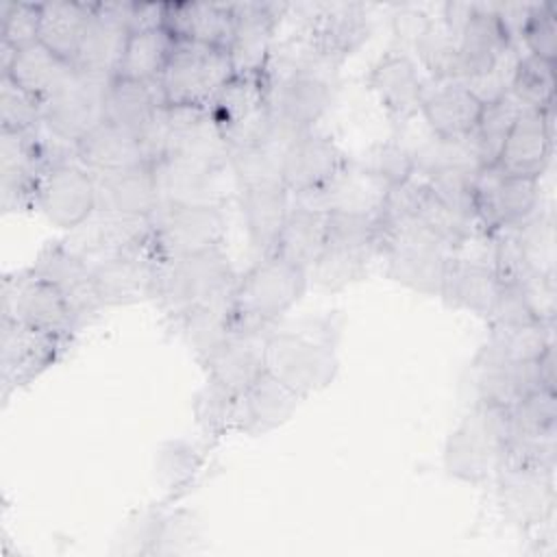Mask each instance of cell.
Wrapping results in <instances>:
<instances>
[{
  "mask_svg": "<svg viewBox=\"0 0 557 557\" xmlns=\"http://www.w3.org/2000/svg\"><path fill=\"white\" fill-rule=\"evenodd\" d=\"M339 333L342 322L335 315L278 322L265 337V370L302 398L322 392L339 370L335 350Z\"/></svg>",
  "mask_w": 557,
  "mask_h": 557,
  "instance_id": "cell-1",
  "label": "cell"
},
{
  "mask_svg": "<svg viewBox=\"0 0 557 557\" xmlns=\"http://www.w3.org/2000/svg\"><path fill=\"white\" fill-rule=\"evenodd\" d=\"M509 409L472 400L466 416L450 431L444 444V470L466 483H485L507 461Z\"/></svg>",
  "mask_w": 557,
  "mask_h": 557,
  "instance_id": "cell-2",
  "label": "cell"
},
{
  "mask_svg": "<svg viewBox=\"0 0 557 557\" xmlns=\"http://www.w3.org/2000/svg\"><path fill=\"white\" fill-rule=\"evenodd\" d=\"M309 272L278 255L259 257L233 289V326L250 331L274 329L305 296Z\"/></svg>",
  "mask_w": 557,
  "mask_h": 557,
  "instance_id": "cell-3",
  "label": "cell"
},
{
  "mask_svg": "<svg viewBox=\"0 0 557 557\" xmlns=\"http://www.w3.org/2000/svg\"><path fill=\"white\" fill-rule=\"evenodd\" d=\"M237 274L224 250L211 248L185 257L161 259L157 296L168 320L187 313L194 307L226 298L233 294Z\"/></svg>",
  "mask_w": 557,
  "mask_h": 557,
  "instance_id": "cell-4",
  "label": "cell"
},
{
  "mask_svg": "<svg viewBox=\"0 0 557 557\" xmlns=\"http://www.w3.org/2000/svg\"><path fill=\"white\" fill-rule=\"evenodd\" d=\"M233 74L228 50L176 41L157 87L168 107H209Z\"/></svg>",
  "mask_w": 557,
  "mask_h": 557,
  "instance_id": "cell-5",
  "label": "cell"
},
{
  "mask_svg": "<svg viewBox=\"0 0 557 557\" xmlns=\"http://www.w3.org/2000/svg\"><path fill=\"white\" fill-rule=\"evenodd\" d=\"M228 150L272 135V104L265 74H233L209 104Z\"/></svg>",
  "mask_w": 557,
  "mask_h": 557,
  "instance_id": "cell-6",
  "label": "cell"
},
{
  "mask_svg": "<svg viewBox=\"0 0 557 557\" xmlns=\"http://www.w3.org/2000/svg\"><path fill=\"white\" fill-rule=\"evenodd\" d=\"M159 259L185 257L224 246V205H159L150 215Z\"/></svg>",
  "mask_w": 557,
  "mask_h": 557,
  "instance_id": "cell-7",
  "label": "cell"
},
{
  "mask_svg": "<svg viewBox=\"0 0 557 557\" xmlns=\"http://www.w3.org/2000/svg\"><path fill=\"white\" fill-rule=\"evenodd\" d=\"M72 346L70 335L39 331L0 318V389L7 400L48 372Z\"/></svg>",
  "mask_w": 557,
  "mask_h": 557,
  "instance_id": "cell-8",
  "label": "cell"
},
{
  "mask_svg": "<svg viewBox=\"0 0 557 557\" xmlns=\"http://www.w3.org/2000/svg\"><path fill=\"white\" fill-rule=\"evenodd\" d=\"M0 318L70 337L81 329L61 292L30 268L2 276Z\"/></svg>",
  "mask_w": 557,
  "mask_h": 557,
  "instance_id": "cell-9",
  "label": "cell"
},
{
  "mask_svg": "<svg viewBox=\"0 0 557 557\" xmlns=\"http://www.w3.org/2000/svg\"><path fill=\"white\" fill-rule=\"evenodd\" d=\"M111 78L78 72L44 102L41 126L74 146L104 122V96Z\"/></svg>",
  "mask_w": 557,
  "mask_h": 557,
  "instance_id": "cell-10",
  "label": "cell"
},
{
  "mask_svg": "<svg viewBox=\"0 0 557 557\" xmlns=\"http://www.w3.org/2000/svg\"><path fill=\"white\" fill-rule=\"evenodd\" d=\"M35 209L63 228H78L96 211V176L76 159L50 165L37 185Z\"/></svg>",
  "mask_w": 557,
  "mask_h": 557,
  "instance_id": "cell-11",
  "label": "cell"
},
{
  "mask_svg": "<svg viewBox=\"0 0 557 557\" xmlns=\"http://www.w3.org/2000/svg\"><path fill=\"white\" fill-rule=\"evenodd\" d=\"M555 470L527 463H505L496 481V503L503 518L518 529H535L555 511Z\"/></svg>",
  "mask_w": 557,
  "mask_h": 557,
  "instance_id": "cell-12",
  "label": "cell"
},
{
  "mask_svg": "<svg viewBox=\"0 0 557 557\" xmlns=\"http://www.w3.org/2000/svg\"><path fill=\"white\" fill-rule=\"evenodd\" d=\"M481 228L490 235L511 228L540 211V178L511 176L496 165L483 168L474 183Z\"/></svg>",
  "mask_w": 557,
  "mask_h": 557,
  "instance_id": "cell-13",
  "label": "cell"
},
{
  "mask_svg": "<svg viewBox=\"0 0 557 557\" xmlns=\"http://www.w3.org/2000/svg\"><path fill=\"white\" fill-rule=\"evenodd\" d=\"M213 170L228 168V144L209 107L165 104V157Z\"/></svg>",
  "mask_w": 557,
  "mask_h": 557,
  "instance_id": "cell-14",
  "label": "cell"
},
{
  "mask_svg": "<svg viewBox=\"0 0 557 557\" xmlns=\"http://www.w3.org/2000/svg\"><path fill=\"white\" fill-rule=\"evenodd\" d=\"M233 35L228 57L235 74H263L276 44V28L289 2H231Z\"/></svg>",
  "mask_w": 557,
  "mask_h": 557,
  "instance_id": "cell-15",
  "label": "cell"
},
{
  "mask_svg": "<svg viewBox=\"0 0 557 557\" xmlns=\"http://www.w3.org/2000/svg\"><path fill=\"white\" fill-rule=\"evenodd\" d=\"M300 15V33L311 37L337 61H346L370 37L368 7L359 2H305L292 4Z\"/></svg>",
  "mask_w": 557,
  "mask_h": 557,
  "instance_id": "cell-16",
  "label": "cell"
},
{
  "mask_svg": "<svg viewBox=\"0 0 557 557\" xmlns=\"http://www.w3.org/2000/svg\"><path fill=\"white\" fill-rule=\"evenodd\" d=\"M389 189L392 187L385 181L366 170L355 157H348L346 163L320 189L292 196V202L324 213L379 215Z\"/></svg>",
  "mask_w": 557,
  "mask_h": 557,
  "instance_id": "cell-17",
  "label": "cell"
},
{
  "mask_svg": "<svg viewBox=\"0 0 557 557\" xmlns=\"http://www.w3.org/2000/svg\"><path fill=\"white\" fill-rule=\"evenodd\" d=\"M159 265L161 259L157 257L152 244L91 263L94 287L102 309L154 300Z\"/></svg>",
  "mask_w": 557,
  "mask_h": 557,
  "instance_id": "cell-18",
  "label": "cell"
},
{
  "mask_svg": "<svg viewBox=\"0 0 557 557\" xmlns=\"http://www.w3.org/2000/svg\"><path fill=\"white\" fill-rule=\"evenodd\" d=\"M76 255L89 263L133 252L152 244L150 218L122 215L96 209L78 228L63 239Z\"/></svg>",
  "mask_w": 557,
  "mask_h": 557,
  "instance_id": "cell-19",
  "label": "cell"
},
{
  "mask_svg": "<svg viewBox=\"0 0 557 557\" xmlns=\"http://www.w3.org/2000/svg\"><path fill=\"white\" fill-rule=\"evenodd\" d=\"M368 85L398 131L420 115L426 83L416 59L405 50H387L370 70Z\"/></svg>",
  "mask_w": 557,
  "mask_h": 557,
  "instance_id": "cell-20",
  "label": "cell"
},
{
  "mask_svg": "<svg viewBox=\"0 0 557 557\" xmlns=\"http://www.w3.org/2000/svg\"><path fill=\"white\" fill-rule=\"evenodd\" d=\"M131 2H96L83 41L74 57V67L85 74L113 78L117 74L126 41Z\"/></svg>",
  "mask_w": 557,
  "mask_h": 557,
  "instance_id": "cell-21",
  "label": "cell"
},
{
  "mask_svg": "<svg viewBox=\"0 0 557 557\" xmlns=\"http://www.w3.org/2000/svg\"><path fill=\"white\" fill-rule=\"evenodd\" d=\"M30 270L61 292L81 326L102 309L94 287L91 263L76 255L65 242L44 246L37 252Z\"/></svg>",
  "mask_w": 557,
  "mask_h": 557,
  "instance_id": "cell-22",
  "label": "cell"
},
{
  "mask_svg": "<svg viewBox=\"0 0 557 557\" xmlns=\"http://www.w3.org/2000/svg\"><path fill=\"white\" fill-rule=\"evenodd\" d=\"M270 331L235 329L200 361L207 381L218 387L242 394L265 372V337Z\"/></svg>",
  "mask_w": 557,
  "mask_h": 557,
  "instance_id": "cell-23",
  "label": "cell"
},
{
  "mask_svg": "<svg viewBox=\"0 0 557 557\" xmlns=\"http://www.w3.org/2000/svg\"><path fill=\"white\" fill-rule=\"evenodd\" d=\"M455 81L466 83L490 72L511 48L513 39L492 9V2H474V11L457 33Z\"/></svg>",
  "mask_w": 557,
  "mask_h": 557,
  "instance_id": "cell-24",
  "label": "cell"
},
{
  "mask_svg": "<svg viewBox=\"0 0 557 557\" xmlns=\"http://www.w3.org/2000/svg\"><path fill=\"white\" fill-rule=\"evenodd\" d=\"M270 85L274 124L289 137L313 131L331 109L337 83L313 76H289Z\"/></svg>",
  "mask_w": 557,
  "mask_h": 557,
  "instance_id": "cell-25",
  "label": "cell"
},
{
  "mask_svg": "<svg viewBox=\"0 0 557 557\" xmlns=\"http://www.w3.org/2000/svg\"><path fill=\"white\" fill-rule=\"evenodd\" d=\"M344 150L320 131H307L294 137L283 154V185L292 196L320 189L344 163Z\"/></svg>",
  "mask_w": 557,
  "mask_h": 557,
  "instance_id": "cell-26",
  "label": "cell"
},
{
  "mask_svg": "<svg viewBox=\"0 0 557 557\" xmlns=\"http://www.w3.org/2000/svg\"><path fill=\"white\" fill-rule=\"evenodd\" d=\"M553 157V109L522 111L500 150L496 168L511 176L540 178Z\"/></svg>",
  "mask_w": 557,
  "mask_h": 557,
  "instance_id": "cell-27",
  "label": "cell"
},
{
  "mask_svg": "<svg viewBox=\"0 0 557 557\" xmlns=\"http://www.w3.org/2000/svg\"><path fill=\"white\" fill-rule=\"evenodd\" d=\"M237 205L250 248L257 257L272 255L292 209V194L287 187L283 183L239 187Z\"/></svg>",
  "mask_w": 557,
  "mask_h": 557,
  "instance_id": "cell-28",
  "label": "cell"
},
{
  "mask_svg": "<svg viewBox=\"0 0 557 557\" xmlns=\"http://www.w3.org/2000/svg\"><path fill=\"white\" fill-rule=\"evenodd\" d=\"M500 285L503 283L487 259L450 255L446 261L440 298L448 307H455L487 320L500 294Z\"/></svg>",
  "mask_w": 557,
  "mask_h": 557,
  "instance_id": "cell-29",
  "label": "cell"
},
{
  "mask_svg": "<svg viewBox=\"0 0 557 557\" xmlns=\"http://www.w3.org/2000/svg\"><path fill=\"white\" fill-rule=\"evenodd\" d=\"M300 400L302 396L265 370L237 398V433L263 435L283 426Z\"/></svg>",
  "mask_w": 557,
  "mask_h": 557,
  "instance_id": "cell-30",
  "label": "cell"
},
{
  "mask_svg": "<svg viewBox=\"0 0 557 557\" xmlns=\"http://www.w3.org/2000/svg\"><path fill=\"white\" fill-rule=\"evenodd\" d=\"M96 176V209L150 218L161 205L152 165H135Z\"/></svg>",
  "mask_w": 557,
  "mask_h": 557,
  "instance_id": "cell-31",
  "label": "cell"
},
{
  "mask_svg": "<svg viewBox=\"0 0 557 557\" xmlns=\"http://www.w3.org/2000/svg\"><path fill=\"white\" fill-rule=\"evenodd\" d=\"M163 28L176 41H196L228 50L233 7L231 2H165Z\"/></svg>",
  "mask_w": 557,
  "mask_h": 557,
  "instance_id": "cell-32",
  "label": "cell"
},
{
  "mask_svg": "<svg viewBox=\"0 0 557 557\" xmlns=\"http://www.w3.org/2000/svg\"><path fill=\"white\" fill-rule=\"evenodd\" d=\"M76 161L91 174L117 172L148 163L139 135L107 120L76 144Z\"/></svg>",
  "mask_w": 557,
  "mask_h": 557,
  "instance_id": "cell-33",
  "label": "cell"
},
{
  "mask_svg": "<svg viewBox=\"0 0 557 557\" xmlns=\"http://www.w3.org/2000/svg\"><path fill=\"white\" fill-rule=\"evenodd\" d=\"M483 104L459 81H440L426 87L420 115L431 135L461 137L472 131Z\"/></svg>",
  "mask_w": 557,
  "mask_h": 557,
  "instance_id": "cell-34",
  "label": "cell"
},
{
  "mask_svg": "<svg viewBox=\"0 0 557 557\" xmlns=\"http://www.w3.org/2000/svg\"><path fill=\"white\" fill-rule=\"evenodd\" d=\"M152 170L161 205H224L218 187L222 170L181 159H161Z\"/></svg>",
  "mask_w": 557,
  "mask_h": 557,
  "instance_id": "cell-35",
  "label": "cell"
},
{
  "mask_svg": "<svg viewBox=\"0 0 557 557\" xmlns=\"http://www.w3.org/2000/svg\"><path fill=\"white\" fill-rule=\"evenodd\" d=\"M474 400L513 407L527 394L544 387L540 359L520 363H472Z\"/></svg>",
  "mask_w": 557,
  "mask_h": 557,
  "instance_id": "cell-36",
  "label": "cell"
},
{
  "mask_svg": "<svg viewBox=\"0 0 557 557\" xmlns=\"http://www.w3.org/2000/svg\"><path fill=\"white\" fill-rule=\"evenodd\" d=\"M553 344V322L531 320L522 324L490 326V335L472 363L537 361Z\"/></svg>",
  "mask_w": 557,
  "mask_h": 557,
  "instance_id": "cell-37",
  "label": "cell"
},
{
  "mask_svg": "<svg viewBox=\"0 0 557 557\" xmlns=\"http://www.w3.org/2000/svg\"><path fill=\"white\" fill-rule=\"evenodd\" d=\"M76 67L72 61L59 57L41 41H35L13 54L11 65L0 76H11L20 87L46 102L52 98L72 76Z\"/></svg>",
  "mask_w": 557,
  "mask_h": 557,
  "instance_id": "cell-38",
  "label": "cell"
},
{
  "mask_svg": "<svg viewBox=\"0 0 557 557\" xmlns=\"http://www.w3.org/2000/svg\"><path fill=\"white\" fill-rule=\"evenodd\" d=\"M91 11L94 2H39V41L59 57L74 63Z\"/></svg>",
  "mask_w": 557,
  "mask_h": 557,
  "instance_id": "cell-39",
  "label": "cell"
},
{
  "mask_svg": "<svg viewBox=\"0 0 557 557\" xmlns=\"http://www.w3.org/2000/svg\"><path fill=\"white\" fill-rule=\"evenodd\" d=\"M324 242L326 213L292 202V209L274 246V255L309 272L311 265L318 261L320 252L324 250Z\"/></svg>",
  "mask_w": 557,
  "mask_h": 557,
  "instance_id": "cell-40",
  "label": "cell"
},
{
  "mask_svg": "<svg viewBox=\"0 0 557 557\" xmlns=\"http://www.w3.org/2000/svg\"><path fill=\"white\" fill-rule=\"evenodd\" d=\"M292 139L294 137H289L274 124L270 137L257 144L231 148L228 168L233 172L237 189L263 183H283V154Z\"/></svg>",
  "mask_w": 557,
  "mask_h": 557,
  "instance_id": "cell-41",
  "label": "cell"
},
{
  "mask_svg": "<svg viewBox=\"0 0 557 557\" xmlns=\"http://www.w3.org/2000/svg\"><path fill=\"white\" fill-rule=\"evenodd\" d=\"M181 342L202 361L233 331V294L168 320Z\"/></svg>",
  "mask_w": 557,
  "mask_h": 557,
  "instance_id": "cell-42",
  "label": "cell"
},
{
  "mask_svg": "<svg viewBox=\"0 0 557 557\" xmlns=\"http://www.w3.org/2000/svg\"><path fill=\"white\" fill-rule=\"evenodd\" d=\"M163 107L157 83L113 76L104 96V120L139 133Z\"/></svg>",
  "mask_w": 557,
  "mask_h": 557,
  "instance_id": "cell-43",
  "label": "cell"
},
{
  "mask_svg": "<svg viewBox=\"0 0 557 557\" xmlns=\"http://www.w3.org/2000/svg\"><path fill=\"white\" fill-rule=\"evenodd\" d=\"M174 44L176 39L163 26L131 33L115 76L157 83L172 57Z\"/></svg>",
  "mask_w": 557,
  "mask_h": 557,
  "instance_id": "cell-44",
  "label": "cell"
},
{
  "mask_svg": "<svg viewBox=\"0 0 557 557\" xmlns=\"http://www.w3.org/2000/svg\"><path fill=\"white\" fill-rule=\"evenodd\" d=\"M413 161H416V176L424 181L446 172H481L483 170L468 135H461V137L431 135L426 141L413 148Z\"/></svg>",
  "mask_w": 557,
  "mask_h": 557,
  "instance_id": "cell-45",
  "label": "cell"
},
{
  "mask_svg": "<svg viewBox=\"0 0 557 557\" xmlns=\"http://www.w3.org/2000/svg\"><path fill=\"white\" fill-rule=\"evenodd\" d=\"M520 113L522 109L516 104V100L509 94L481 109V115L472 126V131L468 133V137L483 168L496 165L500 150L507 141V135Z\"/></svg>",
  "mask_w": 557,
  "mask_h": 557,
  "instance_id": "cell-46",
  "label": "cell"
},
{
  "mask_svg": "<svg viewBox=\"0 0 557 557\" xmlns=\"http://www.w3.org/2000/svg\"><path fill=\"white\" fill-rule=\"evenodd\" d=\"M509 96L522 111H548L555 107V63L522 54L518 59Z\"/></svg>",
  "mask_w": 557,
  "mask_h": 557,
  "instance_id": "cell-47",
  "label": "cell"
},
{
  "mask_svg": "<svg viewBox=\"0 0 557 557\" xmlns=\"http://www.w3.org/2000/svg\"><path fill=\"white\" fill-rule=\"evenodd\" d=\"M516 244L533 274L555 276V220L548 211H535L531 218L511 226Z\"/></svg>",
  "mask_w": 557,
  "mask_h": 557,
  "instance_id": "cell-48",
  "label": "cell"
},
{
  "mask_svg": "<svg viewBox=\"0 0 557 557\" xmlns=\"http://www.w3.org/2000/svg\"><path fill=\"white\" fill-rule=\"evenodd\" d=\"M381 224L379 215L361 213H326V248L379 255Z\"/></svg>",
  "mask_w": 557,
  "mask_h": 557,
  "instance_id": "cell-49",
  "label": "cell"
},
{
  "mask_svg": "<svg viewBox=\"0 0 557 557\" xmlns=\"http://www.w3.org/2000/svg\"><path fill=\"white\" fill-rule=\"evenodd\" d=\"M372 255L326 248L320 252L318 261L309 270V283L326 292H339L368 274Z\"/></svg>",
  "mask_w": 557,
  "mask_h": 557,
  "instance_id": "cell-50",
  "label": "cell"
},
{
  "mask_svg": "<svg viewBox=\"0 0 557 557\" xmlns=\"http://www.w3.org/2000/svg\"><path fill=\"white\" fill-rule=\"evenodd\" d=\"M237 394H231L207 381L194 400V416L200 431L218 440L226 433H237Z\"/></svg>",
  "mask_w": 557,
  "mask_h": 557,
  "instance_id": "cell-51",
  "label": "cell"
},
{
  "mask_svg": "<svg viewBox=\"0 0 557 557\" xmlns=\"http://www.w3.org/2000/svg\"><path fill=\"white\" fill-rule=\"evenodd\" d=\"M366 170L385 181L389 187H396L416 176L413 148L405 146L398 139H385L368 146L359 157H355Z\"/></svg>",
  "mask_w": 557,
  "mask_h": 557,
  "instance_id": "cell-52",
  "label": "cell"
},
{
  "mask_svg": "<svg viewBox=\"0 0 557 557\" xmlns=\"http://www.w3.org/2000/svg\"><path fill=\"white\" fill-rule=\"evenodd\" d=\"M411 52L418 59L416 63H420L435 83L455 81L457 39L442 26V22L435 20L429 30L416 41Z\"/></svg>",
  "mask_w": 557,
  "mask_h": 557,
  "instance_id": "cell-53",
  "label": "cell"
},
{
  "mask_svg": "<svg viewBox=\"0 0 557 557\" xmlns=\"http://www.w3.org/2000/svg\"><path fill=\"white\" fill-rule=\"evenodd\" d=\"M44 102L20 87L11 76H0V128L33 131L41 124Z\"/></svg>",
  "mask_w": 557,
  "mask_h": 557,
  "instance_id": "cell-54",
  "label": "cell"
},
{
  "mask_svg": "<svg viewBox=\"0 0 557 557\" xmlns=\"http://www.w3.org/2000/svg\"><path fill=\"white\" fill-rule=\"evenodd\" d=\"M518 46L527 54L537 59L557 61V24H555V4L553 2H533L524 28L520 33Z\"/></svg>",
  "mask_w": 557,
  "mask_h": 557,
  "instance_id": "cell-55",
  "label": "cell"
},
{
  "mask_svg": "<svg viewBox=\"0 0 557 557\" xmlns=\"http://www.w3.org/2000/svg\"><path fill=\"white\" fill-rule=\"evenodd\" d=\"M39 41V2L4 0L0 7V46L22 50Z\"/></svg>",
  "mask_w": 557,
  "mask_h": 557,
  "instance_id": "cell-56",
  "label": "cell"
},
{
  "mask_svg": "<svg viewBox=\"0 0 557 557\" xmlns=\"http://www.w3.org/2000/svg\"><path fill=\"white\" fill-rule=\"evenodd\" d=\"M202 466V455L196 446L185 442H170L163 446L159 461H157V476L165 485V490H181L185 487L194 474Z\"/></svg>",
  "mask_w": 557,
  "mask_h": 557,
  "instance_id": "cell-57",
  "label": "cell"
},
{
  "mask_svg": "<svg viewBox=\"0 0 557 557\" xmlns=\"http://www.w3.org/2000/svg\"><path fill=\"white\" fill-rule=\"evenodd\" d=\"M435 20L429 17V13H424L422 9H418L413 4L396 7V11L392 15V33L398 41V50L409 52L416 46V41L429 30V26Z\"/></svg>",
  "mask_w": 557,
  "mask_h": 557,
  "instance_id": "cell-58",
  "label": "cell"
}]
</instances>
